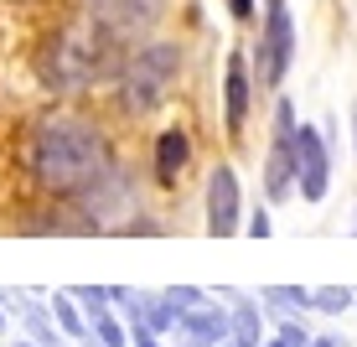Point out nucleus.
I'll list each match as a JSON object with an SVG mask.
<instances>
[{"instance_id": "f257e3e1", "label": "nucleus", "mask_w": 357, "mask_h": 347, "mask_svg": "<svg viewBox=\"0 0 357 347\" xmlns=\"http://www.w3.org/2000/svg\"><path fill=\"white\" fill-rule=\"evenodd\" d=\"M31 182L52 197H83L114 171V151H109L104 130L78 115H47L31 135Z\"/></svg>"}, {"instance_id": "f03ea898", "label": "nucleus", "mask_w": 357, "mask_h": 347, "mask_svg": "<svg viewBox=\"0 0 357 347\" xmlns=\"http://www.w3.org/2000/svg\"><path fill=\"white\" fill-rule=\"evenodd\" d=\"M176 78H181V47L176 42H145L125 63V73H119V109L130 119L155 115L171 98Z\"/></svg>"}, {"instance_id": "7ed1b4c3", "label": "nucleus", "mask_w": 357, "mask_h": 347, "mask_svg": "<svg viewBox=\"0 0 357 347\" xmlns=\"http://www.w3.org/2000/svg\"><path fill=\"white\" fill-rule=\"evenodd\" d=\"M295 161H301V119L290 98H275V125H269V151H264V197L285 202L295 197Z\"/></svg>"}, {"instance_id": "20e7f679", "label": "nucleus", "mask_w": 357, "mask_h": 347, "mask_svg": "<svg viewBox=\"0 0 357 347\" xmlns=\"http://www.w3.org/2000/svg\"><path fill=\"white\" fill-rule=\"evenodd\" d=\"M295 63V21L285 0H264V21H259V47H254V83L259 89H280L285 73Z\"/></svg>"}, {"instance_id": "39448f33", "label": "nucleus", "mask_w": 357, "mask_h": 347, "mask_svg": "<svg viewBox=\"0 0 357 347\" xmlns=\"http://www.w3.org/2000/svg\"><path fill=\"white\" fill-rule=\"evenodd\" d=\"M295 192L301 202H321L331 192V145L316 125H301V161H295Z\"/></svg>"}, {"instance_id": "423d86ee", "label": "nucleus", "mask_w": 357, "mask_h": 347, "mask_svg": "<svg viewBox=\"0 0 357 347\" xmlns=\"http://www.w3.org/2000/svg\"><path fill=\"white\" fill-rule=\"evenodd\" d=\"M207 233L213 239H233L238 233V171L228 166H213L207 177Z\"/></svg>"}, {"instance_id": "0eeeda50", "label": "nucleus", "mask_w": 357, "mask_h": 347, "mask_svg": "<svg viewBox=\"0 0 357 347\" xmlns=\"http://www.w3.org/2000/svg\"><path fill=\"white\" fill-rule=\"evenodd\" d=\"M249 104H254V68H249V57L233 47L228 68H223V125H228V135H243Z\"/></svg>"}, {"instance_id": "6e6552de", "label": "nucleus", "mask_w": 357, "mask_h": 347, "mask_svg": "<svg viewBox=\"0 0 357 347\" xmlns=\"http://www.w3.org/2000/svg\"><path fill=\"white\" fill-rule=\"evenodd\" d=\"M155 16H161V0H89V21H98V27H109L119 36L145 31Z\"/></svg>"}, {"instance_id": "1a4fd4ad", "label": "nucleus", "mask_w": 357, "mask_h": 347, "mask_svg": "<svg viewBox=\"0 0 357 347\" xmlns=\"http://www.w3.org/2000/svg\"><path fill=\"white\" fill-rule=\"evenodd\" d=\"M181 332H187V347L233 342V321H228L223 306H192V311H181Z\"/></svg>"}, {"instance_id": "9d476101", "label": "nucleus", "mask_w": 357, "mask_h": 347, "mask_svg": "<svg viewBox=\"0 0 357 347\" xmlns=\"http://www.w3.org/2000/svg\"><path fill=\"white\" fill-rule=\"evenodd\" d=\"M187 161H192V140H187L181 125L155 135V182H161V187H176L181 171H187Z\"/></svg>"}, {"instance_id": "9b49d317", "label": "nucleus", "mask_w": 357, "mask_h": 347, "mask_svg": "<svg viewBox=\"0 0 357 347\" xmlns=\"http://www.w3.org/2000/svg\"><path fill=\"white\" fill-rule=\"evenodd\" d=\"M21 327H26V337H31L36 347H63V327H57L47 295H42V301H26V306H21Z\"/></svg>"}, {"instance_id": "f8f14e48", "label": "nucleus", "mask_w": 357, "mask_h": 347, "mask_svg": "<svg viewBox=\"0 0 357 347\" xmlns=\"http://www.w3.org/2000/svg\"><path fill=\"white\" fill-rule=\"evenodd\" d=\"M228 321H233V342H238V347H259V342H264V316H259V301H243V295H233Z\"/></svg>"}, {"instance_id": "ddd939ff", "label": "nucleus", "mask_w": 357, "mask_h": 347, "mask_svg": "<svg viewBox=\"0 0 357 347\" xmlns=\"http://www.w3.org/2000/svg\"><path fill=\"white\" fill-rule=\"evenodd\" d=\"M47 306H52L57 327H63V337H89V316H83V306L73 301L68 290H52L47 295Z\"/></svg>"}, {"instance_id": "4468645a", "label": "nucleus", "mask_w": 357, "mask_h": 347, "mask_svg": "<svg viewBox=\"0 0 357 347\" xmlns=\"http://www.w3.org/2000/svg\"><path fill=\"white\" fill-rule=\"evenodd\" d=\"M264 301H280V311H311L316 290H305V285H269Z\"/></svg>"}, {"instance_id": "2eb2a0df", "label": "nucleus", "mask_w": 357, "mask_h": 347, "mask_svg": "<svg viewBox=\"0 0 357 347\" xmlns=\"http://www.w3.org/2000/svg\"><path fill=\"white\" fill-rule=\"evenodd\" d=\"M352 301H357V290H347V285H321L316 290V311H326V316H342Z\"/></svg>"}, {"instance_id": "dca6fc26", "label": "nucleus", "mask_w": 357, "mask_h": 347, "mask_svg": "<svg viewBox=\"0 0 357 347\" xmlns=\"http://www.w3.org/2000/svg\"><path fill=\"white\" fill-rule=\"evenodd\" d=\"M161 295H166L171 306H176V311H192V306H207V295L197 290V285H166Z\"/></svg>"}, {"instance_id": "f3484780", "label": "nucleus", "mask_w": 357, "mask_h": 347, "mask_svg": "<svg viewBox=\"0 0 357 347\" xmlns=\"http://www.w3.org/2000/svg\"><path fill=\"white\" fill-rule=\"evenodd\" d=\"M280 342H285V347H311L316 337L305 332V321H290V316H280Z\"/></svg>"}, {"instance_id": "a211bd4d", "label": "nucleus", "mask_w": 357, "mask_h": 347, "mask_svg": "<svg viewBox=\"0 0 357 347\" xmlns=\"http://www.w3.org/2000/svg\"><path fill=\"white\" fill-rule=\"evenodd\" d=\"M125 327H130V347H161V332L151 321H125Z\"/></svg>"}, {"instance_id": "6ab92c4d", "label": "nucleus", "mask_w": 357, "mask_h": 347, "mask_svg": "<svg viewBox=\"0 0 357 347\" xmlns=\"http://www.w3.org/2000/svg\"><path fill=\"white\" fill-rule=\"evenodd\" d=\"M269 228H275V223H269V207H254V218L243 223V233H249V239H269Z\"/></svg>"}, {"instance_id": "aec40b11", "label": "nucleus", "mask_w": 357, "mask_h": 347, "mask_svg": "<svg viewBox=\"0 0 357 347\" xmlns=\"http://www.w3.org/2000/svg\"><path fill=\"white\" fill-rule=\"evenodd\" d=\"M228 10H233V21H254V0H228Z\"/></svg>"}, {"instance_id": "412c9836", "label": "nucleus", "mask_w": 357, "mask_h": 347, "mask_svg": "<svg viewBox=\"0 0 357 347\" xmlns=\"http://www.w3.org/2000/svg\"><path fill=\"white\" fill-rule=\"evenodd\" d=\"M119 233H161V223H151V218H135V223H125Z\"/></svg>"}, {"instance_id": "4be33fe9", "label": "nucleus", "mask_w": 357, "mask_h": 347, "mask_svg": "<svg viewBox=\"0 0 357 347\" xmlns=\"http://www.w3.org/2000/svg\"><path fill=\"white\" fill-rule=\"evenodd\" d=\"M311 347H347V342H342V337H331V332H326V337H316Z\"/></svg>"}, {"instance_id": "5701e85b", "label": "nucleus", "mask_w": 357, "mask_h": 347, "mask_svg": "<svg viewBox=\"0 0 357 347\" xmlns=\"http://www.w3.org/2000/svg\"><path fill=\"white\" fill-rule=\"evenodd\" d=\"M352 151H357V109H352Z\"/></svg>"}, {"instance_id": "b1692460", "label": "nucleus", "mask_w": 357, "mask_h": 347, "mask_svg": "<svg viewBox=\"0 0 357 347\" xmlns=\"http://www.w3.org/2000/svg\"><path fill=\"white\" fill-rule=\"evenodd\" d=\"M0 332H6V306H0Z\"/></svg>"}, {"instance_id": "393cba45", "label": "nucleus", "mask_w": 357, "mask_h": 347, "mask_svg": "<svg viewBox=\"0 0 357 347\" xmlns=\"http://www.w3.org/2000/svg\"><path fill=\"white\" fill-rule=\"evenodd\" d=\"M264 347H285V342H280V337H275V342H264Z\"/></svg>"}, {"instance_id": "a878e982", "label": "nucleus", "mask_w": 357, "mask_h": 347, "mask_svg": "<svg viewBox=\"0 0 357 347\" xmlns=\"http://www.w3.org/2000/svg\"><path fill=\"white\" fill-rule=\"evenodd\" d=\"M10 347H36V342H10Z\"/></svg>"}, {"instance_id": "bb28decb", "label": "nucleus", "mask_w": 357, "mask_h": 347, "mask_svg": "<svg viewBox=\"0 0 357 347\" xmlns=\"http://www.w3.org/2000/svg\"><path fill=\"white\" fill-rule=\"evenodd\" d=\"M352 233H357V213H352Z\"/></svg>"}]
</instances>
